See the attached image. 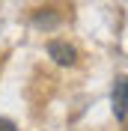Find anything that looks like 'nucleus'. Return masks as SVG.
<instances>
[{"label": "nucleus", "mask_w": 128, "mask_h": 131, "mask_svg": "<svg viewBox=\"0 0 128 131\" xmlns=\"http://www.w3.org/2000/svg\"><path fill=\"white\" fill-rule=\"evenodd\" d=\"M0 131H18V125L12 119H6V116H0Z\"/></svg>", "instance_id": "20e7f679"}, {"label": "nucleus", "mask_w": 128, "mask_h": 131, "mask_svg": "<svg viewBox=\"0 0 128 131\" xmlns=\"http://www.w3.org/2000/svg\"><path fill=\"white\" fill-rule=\"evenodd\" d=\"M33 24H36V27H45V30H51V27L60 24V18L51 15V9H36V12H33Z\"/></svg>", "instance_id": "7ed1b4c3"}, {"label": "nucleus", "mask_w": 128, "mask_h": 131, "mask_svg": "<svg viewBox=\"0 0 128 131\" xmlns=\"http://www.w3.org/2000/svg\"><path fill=\"white\" fill-rule=\"evenodd\" d=\"M125 107H128V86H125V78H119L113 86V113L122 125H125Z\"/></svg>", "instance_id": "f03ea898"}, {"label": "nucleus", "mask_w": 128, "mask_h": 131, "mask_svg": "<svg viewBox=\"0 0 128 131\" xmlns=\"http://www.w3.org/2000/svg\"><path fill=\"white\" fill-rule=\"evenodd\" d=\"M48 57L54 60L57 66H74L78 63V51H74V45H69L66 39H51L48 42Z\"/></svg>", "instance_id": "f257e3e1"}]
</instances>
